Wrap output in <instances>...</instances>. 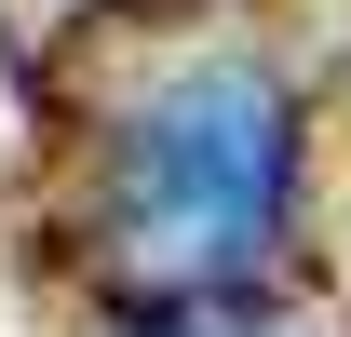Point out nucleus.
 <instances>
[{
    "label": "nucleus",
    "mask_w": 351,
    "mask_h": 337,
    "mask_svg": "<svg viewBox=\"0 0 351 337\" xmlns=\"http://www.w3.org/2000/svg\"><path fill=\"white\" fill-rule=\"evenodd\" d=\"M298 95L270 54H189L108 122V243L162 297H217L284 243Z\"/></svg>",
    "instance_id": "obj_1"
},
{
    "label": "nucleus",
    "mask_w": 351,
    "mask_h": 337,
    "mask_svg": "<svg viewBox=\"0 0 351 337\" xmlns=\"http://www.w3.org/2000/svg\"><path fill=\"white\" fill-rule=\"evenodd\" d=\"M135 337H324V324H270V310H230V284H217V297H176V310H149Z\"/></svg>",
    "instance_id": "obj_2"
}]
</instances>
